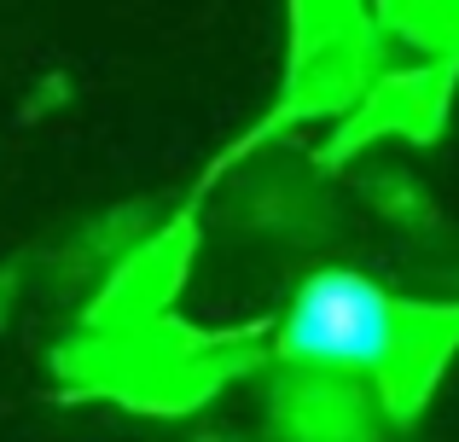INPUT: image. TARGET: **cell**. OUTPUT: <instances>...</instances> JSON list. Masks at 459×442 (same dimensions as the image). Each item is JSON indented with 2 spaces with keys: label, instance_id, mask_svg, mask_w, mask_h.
<instances>
[{
  "label": "cell",
  "instance_id": "obj_1",
  "mask_svg": "<svg viewBox=\"0 0 459 442\" xmlns=\"http://www.w3.org/2000/svg\"><path fill=\"white\" fill-rule=\"evenodd\" d=\"M459 343V308L395 303L349 268H320L303 280L280 332V355L314 373H367L390 413L413 420L419 396L437 385L448 350Z\"/></svg>",
  "mask_w": 459,
  "mask_h": 442
}]
</instances>
